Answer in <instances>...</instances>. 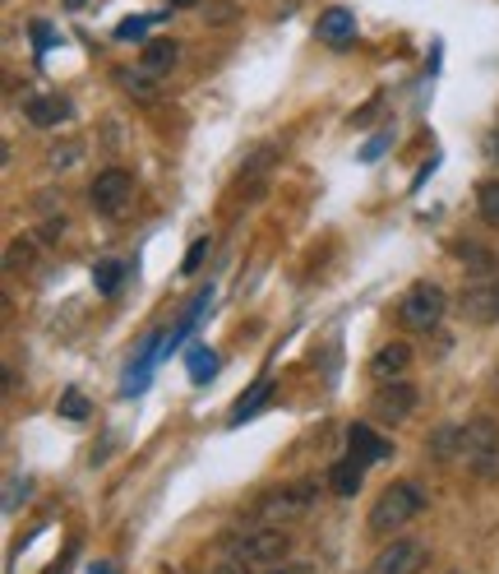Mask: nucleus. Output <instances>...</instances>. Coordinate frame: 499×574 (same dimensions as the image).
I'll return each mask as SVG.
<instances>
[{"instance_id":"f257e3e1","label":"nucleus","mask_w":499,"mask_h":574,"mask_svg":"<svg viewBox=\"0 0 499 574\" xmlns=\"http://www.w3.org/2000/svg\"><path fill=\"white\" fill-rule=\"evenodd\" d=\"M421 510H425V492L417 487V482H393V487H384L379 500L370 505V533L389 538L402 523H412Z\"/></svg>"},{"instance_id":"f03ea898","label":"nucleus","mask_w":499,"mask_h":574,"mask_svg":"<svg viewBox=\"0 0 499 574\" xmlns=\"http://www.w3.org/2000/svg\"><path fill=\"white\" fill-rule=\"evenodd\" d=\"M458 454L472 463L481 477L499 473V427L490 417H472L467 427H458Z\"/></svg>"},{"instance_id":"7ed1b4c3","label":"nucleus","mask_w":499,"mask_h":574,"mask_svg":"<svg viewBox=\"0 0 499 574\" xmlns=\"http://www.w3.org/2000/svg\"><path fill=\"white\" fill-rule=\"evenodd\" d=\"M444 311H448V297L440 292V287H435V283H417L412 292L402 297L398 320H402L407 334H430V329L444 320Z\"/></svg>"},{"instance_id":"20e7f679","label":"nucleus","mask_w":499,"mask_h":574,"mask_svg":"<svg viewBox=\"0 0 499 574\" xmlns=\"http://www.w3.org/2000/svg\"><path fill=\"white\" fill-rule=\"evenodd\" d=\"M314 496H320V487H314V482H287V487L268 492V496L259 500L255 519H264V523H274V519H306V515L314 510Z\"/></svg>"},{"instance_id":"39448f33","label":"nucleus","mask_w":499,"mask_h":574,"mask_svg":"<svg viewBox=\"0 0 499 574\" xmlns=\"http://www.w3.org/2000/svg\"><path fill=\"white\" fill-rule=\"evenodd\" d=\"M88 200H93V209H98L102 218H121V213L130 209V200H134V176L121 172V167L98 172L93 190H88Z\"/></svg>"},{"instance_id":"423d86ee","label":"nucleus","mask_w":499,"mask_h":574,"mask_svg":"<svg viewBox=\"0 0 499 574\" xmlns=\"http://www.w3.org/2000/svg\"><path fill=\"white\" fill-rule=\"evenodd\" d=\"M287 547H291V538L282 533V528L264 523V528H255V533H245V538H241L236 556H241L245 565H268V561H282V556H287Z\"/></svg>"},{"instance_id":"0eeeda50","label":"nucleus","mask_w":499,"mask_h":574,"mask_svg":"<svg viewBox=\"0 0 499 574\" xmlns=\"http://www.w3.org/2000/svg\"><path fill=\"white\" fill-rule=\"evenodd\" d=\"M421 404V394L407 385V380H389V385H379L375 389V399H370V408H375V417L379 422H407V417H412V408Z\"/></svg>"},{"instance_id":"6e6552de","label":"nucleus","mask_w":499,"mask_h":574,"mask_svg":"<svg viewBox=\"0 0 499 574\" xmlns=\"http://www.w3.org/2000/svg\"><path fill=\"white\" fill-rule=\"evenodd\" d=\"M425 565V542L417 538H398L393 547H384L375 556V570L370 574H421Z\"/></svg>"},{"instance_id":"1a4fd4ad","label":"nucleus","mask_w":499,"mask_h":574,"mask_svg":"<svg viewBox=\"0 0 499 574\" xmlns=\"http://www.w3.org/2000/svg\"><path fill=\"white\" fill-rule=\"evenodd\" d=\"M458 311H463V320H472V324H495V320H499V287H495V283L467 287V292L458 297Z\"/></svg>"},{"instance_id":"9d476101","label":"nucleus","mask_w":499,"mask_h":574,"mask_svg":"<svg viewBox=\"0 0 499 574\" xmlns=\"http://www.w3.org/2000/svg\"><path fill=\"white\" fill-rule=\"evenodd\" d=\"M407 366H412V347H407V343H384V347L375 352V357H370L366 371L375 375L379 385H389V380H402Z\"/></svg>"},{"instance_id":"9b49d317","label":"nucleus","mask_w":499,"mask_h":574,"mask_svg":"<svg viewBox=\"0 0 499 574\" xmlns=\"http://www.w3.org/2000/svg\"><path fill=\"white\" fill-rule=\"evenodd\" d=\"M176 60H180L176 42L171 37H153V42H144V52H140V70L153 75V79H163V75H171Z\"/></svg>"},{"instance_id":"f8f14e48","label":"nucleus","mask_w":499,"mask_h":574,"mask_svg":"<svg viewBox=\"0 0 499 574\" xmlns=\"http://www.w3.org/2000/svg\"><path fill=\"white\" fill-rule=\"evenodd\" d=\"M314 33H320L329 47H347V42L356 37V19H352V10H343V5H333V10H324L320 14V24H314Z\"/></svg>"},{"instance_id":"ddd939ff","label":"nucleus","mask_w":499,"mask_h":574,"mask_svg":"<svg viewBox=\"0 0 499 574\" xmlns=\"http://www.w3.org/2000/svg\"><path fill=\"white\" fill-rule=\"evenodd\" d=\"M347 445H352V459H361V463H379V459H389V440L384 435H375L370 427H352L347 431Z\"/></svg>"},{"instance_id":"4468645a","label":"nucleus","mask_w":499,"mask_h":574,"mask_svg":"<svg viewBox=\"0 0 499 574\" xmlns=\"http://www.w3.org/2000/svg\"><path fill=\"white\" fill-rule=\"evenodd\" d=\"M24 112H29L33 125H60L65 117H70V102H65L60 93H37V98L24 102Z\"/></svg>"},{"instance_id":"2eb2a0df","label":"nucleus","mask_w":499,"mask_h":574,"mask_svg":"<svg viewBox=\"0 0 499 574\" xmlns=\"http://www.w3.org/2000/svg\"><path fill=\"white\" fill-rule=\"evenodd\" d=\"M361 473H366V463H361V459H343V463H333V468H329V482H333V492L337 496H356L361 492Z\"/></svg>"},{"instance_id":"dca6fc26","label":"nucleus","mask_w":499,"mask_h":574,"mask_svg":"<svg viewBox=\"0 0 499 574\" xmlns=\"http://www.w3.org/2000/svg\"><path fill=\"white\" fill-rule=\"evenodd\" d=\"M268 399H274V380H259L250 394H241V404H236V412H232V422H245V417H255Z\"/></svg>"},{"instance_id":"f3484780","label":"nucleus","mask_w":499,"mask_h":574,"mask_svg":"<svg viewBox=\"0 0 499 574\" xmlns=\"http://www.w3.org/2000/svg\"><path fill=\"white\" fill-rule=\"evenodd\" d=\"M121 274H125V264L121 260H107V264H98V269H93V283H98V292H117V287H121Z\"/></svg>"},{"instance_id":"a211bd4d","label":"nucleus","mask_w":499,"mask_h":574,"mask_svg":"<svg viewBox=\"0 0 499 574\" xmlns=\"http://www.w3.org/2000/svg\"><path fill=\"white\" fill-rule=\"evenodd\" d=\"M476 205H481V218L490 228H499V181H486L481 195H476Z\"/></svg>"},{"instance_id":"6ab92c4d","label":"nucleus","mask_w":499,"mask_h":574,"mask_svg":"<svg viewBox=\"0 0 499 574\" xmlns=\"http://www.w3.org/2000/svg\"><path fill=\"white\" fill-rule=\"evenodd\" d=\"M463 264H467L472 274H481V278H486V274H495V255H490V251H481V246H472V251L463 255Z\"/></svg>"},{"instance_id":"aec40b11","label":"nucleus","mask_w":499,"mask_h":574,"mask_svg":"<svg viewBox=\"0 0 499 574\" xmlns=\"http://www.w3.org/2000/svg\"><path fill=\"white\" fill-rule=\"evenodd\" d=\"M121 84L130 88V93H140V98H153V75H134V70H121Z\"/></svg>"},{"instance_id":"412c9836","label":"nucleus","mask_w":499,"mask_h":574,"mask_svg":"<svg viewBox=\"0 0 499 574\" xmlns=\"http://www.w3.org/2000/svg\"><path fill=\"white\" fill-rule=\"evenodd\" d=\"M213 357H203V352H195V385H203V380H213Z\"/></svg>"},{"instance_id":"4be33fe9","label":"nucleus","mask_w":499,"mask_h":574,"mask_svg":"<svg viewBox=\"0 0 499 574\" xmlns=\"http://www.w3.org/2000/svg\"><path fill=\"white\" fill-rule=\"evenodd\" d=\"M60 412H65V417H84V394H79V389L65 394V399H60Z\"/></svg>"},{"instance_id":"5701e85b","label":"nucleus","mask_w":499,"mask_h":574,"mask_svg":"<svg viewBox=\"0 0 499 574\" xmlns=\"http://www.w3.org/2000/svg\"><path fill=\"white\" fill-rule=\"evenodd\" d=\"M209 574H250V565H245L241 556H236V561H218V565H213Z\"/></svg>"},{"instance_id":"b1692460","label":"nucleus","mask_w":499,"mask_h":574,"mask_svg":"<svg viewBox=\"0 0 499 574\" xmlns=\"http://www.w3.org/2000/svg\"><path fill=\"white\" fill-rule=\"evenodd\" d=\"M203 251H209V241H195V246H190V255H186V274H195V269H199Z\"/></svg>"},{"instance_id":"393cba45","label":"nucleus","mask_w":499,"mask_h":574,"mask_svg":"<svg viewBox=\"0 0 499 574\" xmlns=\"http://www.w3.org/2000/svg\"><path fill=\"white\" fill-rule=\"evenodd\" d=\"M486 144H490V148H486V153H490V158H499V135H490Z\"/></svg>"},{"instance_id":"a878e982","label":"nucleus","mask_w":499,"mask_h":574,"mask_svg":"<svg viewBox=\"0 0 499 574\" xmlns=\"http://www.w3.org/2000/svg\"><path fill=\"white\" fill-rule=\"evenodd\" d=\"M171 5H176V10H195V5H199V0H171Z\"/></svg>"},{"instance_id":"bb28decb","label":"nucleus","mask_w":499,"mask_h":574,"mask_svg":"<svg viewBox=\"0 0 499 574\" xmlns=\"http://www.w3.org/2000/svg\"><path fill=\"white\" fill-rule=\"evenodd\" d=\"M88 574H117V570H111V565H93V570H88Z\"/></svg>"},{"instance_id":"cd10ccee","label":"nucleus","mask_w":499,"mask_h":574,"mask_svg":"<svg viewBox=\"0 0 499 574\" xmlns=\"http://www.w3.org/2000/svg\"><path fill=\"white\" fill-rule=\"evenodd\" d=\"M65 5H70V10H84V5H88V0H65Z\"/></svg>"},{"instance_id":"c85d7f7f","label":"nucleus","mask_w":499,"mask_h":574,"mask_svg":"<svg viewBox=\"0 0 499 574\" xmlns=\"http://www.w3.org/2000/svg\"><path fill=\"white\" fill-rule=\"evenodd\" d=\"M268 574H291V570H268Z\"/></svg>"}]
</instances>
